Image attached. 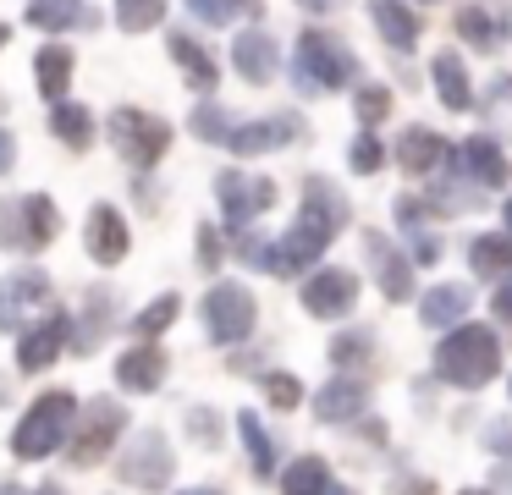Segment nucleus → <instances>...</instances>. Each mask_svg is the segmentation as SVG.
Returning a JSON list of instances; mask_svg holds the SVG:
<instances>
[{"label": "nucleus", "instance_id": "obj_1", "mask_svg": "<svg viewBox=\"0 0 512 495\" xmlns=\"http://www.w3.org/2000/svg\"><path fill=\"white\" fill-rule=\"evenodd\" d=\"M342 220H347V198L336 193L331 182L309 176V182H303V209H298V220H292V226L281 231L276 242H270L265 275H303L309 264H320L325 248L336 242V231H342Z\"/></svg>", "mask_w": 512, "mask_h": 495}, {"label": "nucleus", "instance_id": "obj_2", "mask_svg": "<svg viewBox=\"0 0 512 495\" xmlns=\"http://www.w3.org/2000/svg\"><path fill=\"white\" fill-rule=\"evenodd\" d=\"M430 369H435V380L457 385V391H479V385H490V380H496V369H501L496 325H474V319L452 325L441 336V347H435Z\"/></svg>", "mask_w": 512, "mask_h": 495}, {"label": "nucleus", "instance_id": "obj_3", "mask_svg": "<svg viewBox=\"0 0 512 495\" xmlns=\"http://www.w3.org/2000/svg\"><path fill=\"white\" fill-rule=\"evenodd\" d=\"M72 429H78V396L72 391L34 396V407L23 413V424H17V435H12V457H23V462L56 457L72 440Z\"/></svg>", "mask_w": 512, "mask_h": 495}, {"label": "nucleus", "instance_id": "obj_4", "mask_svg": "<svg viewBox=\"0 0 512 495\" xmlns=\"http://www.w3.org/2000/svg\"><path fill=\"white\" fill-rule=\"evenodd\" d=\"M292 77H298L303 94H331V88L358 83V61H353V50H347L342 39L309 28L298 39V55H292Z\"/></svg>", "mask_w": 512, "mask_h": 495}, {"label": "nucleus", "instance_id": "obj_5", "mask_svg": "<svg viewBox=\"0 0 512 495\" xmlns=\"http://www.w3.org/2000/svg\"><path fill=\"white\" fill-rule=\"evenodd\" d=\"M254 325H259V303H254V292H248L243 281H215L210 292H204V330H210L215 347L248 341Z\"/></svg>", "mask_w": 512, "mask_h": 495}, {"label": "nucleus", "instance_id": "obj_6", "mask_svg": "<svg viewBox=\"0 0 512 495\" xmlns=\"http://www.w3.org/2000/svg\"><path fill=\"white\" fill-rule=\"evenodd\" d=\"M122 429H127V407L111 402V396H100V402H89L78 413V429H72V440H67V457L78 462V468H94V462L111 457V446L122 440Z\"/></svg>", "mask_w": 512, "mask_h": 495}, {"label": "nucleus", "instance_id": "obj_7", "mask_svg": "<svg viewBox=\"0 0 512 495\" xmlns=\"http://www.w3.org/2000/svg\"><path fill=\"white\" fill-rule=\"evenodd\" d=\"M111 143H116V154H122L133 171H149V165L160 160V154L171 149V127L160 116H149V110H133V105H122L111 116Z\"/></svg>", "mask_w": 512, "mask_h": 495}, {"label": "nucleus", "instance_id": "obj_8", "mask_svg": "<svg viewBox=\"0 0 512 495\" xmlns=\"http://www.w3.org/2000/svg\"><path fill=\"white\" fill-rule=\"evenodd\" d=\"M215 204H221V215L232 231H248L270 204H276V182H270V176H254V171H221L215 176Z\"/></svg>", "mask_w": 512, "mask_h": 495}, {"label": "nucleus", "instance_id": "obj_9", "mask_svg": "<svg viewBox=\"0 0 512 495\" xmlns=\"http://www.w3.org/2000/svg\"><path fill=\"white\" fill-rule=\"evenodd\" d=\"M171 473H177V457H171V440L160 435V429H144V435L127 440V451H122V484L160 490V484H171Z\"/></svg>", "mask_w": 512, "mask_h": 495}, {"label": "nucleus", "instance_id": "obj_10", "mask_svg": "<svg viewBox=\"0 0 512 495\" xmlns=\"http://www.w3.org/2000/svg\"><path fill=\"white\" fill-rule=\"evenodd\" d=\"M67 347H72V314H67V308H50L39 325H28L23 336H17V369H23V374H45Z\"/></svg>", "mask_w": 512, "mask_h": 495}, {"label": "nucleus", "instance_id": "obj_11", "mask_svg": "<svg viewBox=\"0 0 512 495\" xmlns=\"http://www.w3.org/2000/svg\"><path fill=\"white\" fill-rule=\"evenodd\" d=\"M50 297V275L45 270H17L0 281V336H12V330H28V314H34V303H45Z\"/></svg>", "mask_w": 512, "mask_h": 495}, {"label": "nucleus", "instance_id": "obj_12", "mask_svg": "<svg viewBox=\"0 0 512 495\" xmlns=\"http://www.w3.org/2000/svg\"><path fill=\"white\" fill-rule=\"evenodd\" d=\"M303 308L314 319H347L358 308V275L353 270H314L303 281Z\"/></svg>", "mask_w": 512, "mask_h": 495}, {"label": "nucleus", "instance_id": "obj_13", "mask_svg": "<svg viewBox=\"0 0 512 495\" xmlns=\"http://www.w3.org/2000/svg\"><path fill=\"white\" fill-rule=\"evenodd\" d=\"M303 138V121L298 116H259V121H237L226 149L254 160V154H270V149H287V143Z\"/></svg>", "mask_w": 512, "mask_h": 495}, {"label": "nucleus", "instance_id": "obj_14", "mask_svg": "<svg viewBox=\"0 0 512 495\" xmlns=\"http://www.w3.org/2000/svg\"><path fill=\"white\" fill-rule=\"evenodd\" d=\"M369 413V385L358 374H331V380L314 391V418L320 424H353Z\"/></svg>", "mask_w": 512, "mask_h": 495}, {"label": "nucleus", "instance_id": "obj_15", "mask_svg": "<svg viewBox=\"0 0 512 495\" xmlns=\"http://www.w3.org/2000/svg\"><path fill=\"white\" fill-rule=\"evenodd\" d=\"M83 242H89L94 264H122L127 248H133V231H127V220H122V209H116V204H94Z\"/></svg>", "mask_w": 512, "mask_h": 495}, {"label": "nucleus", "instance_id": "obj_16", "mask_svg": "<svg viewBox=\"0 0 512 495\" xmlns=\"http://www.w3.org/2000/svg\"><path fill=\"white\" fill-rule=\"evenodd\" d=\"M166 352L155 347V341H138V347H127L122 358H116V385L122 391H133V396H149V391H160L166 385Z\"/></svg>", "mask_w": 512, "mask_h": 495}, {"label": "nucleus", "instance_id": "obj_17", "mask_svg": "<svg viewBox=\"0 0 512 495\" xmlns=\"http://www.w3.org/2000/svg\"><path fill=\"white\" fill-rule=\"evenodd\" d=\"M364 253L375 259L369 270H375L380 292H386L391 303H408V292H413V264H408V253H397L386 237H380V231H364Z\"/></svg>", "mask_w": 512, "mask_h": 495}, {"label": "nucleus", "instance_id": "obj_18", "mask_svg": "<svg viewBox=\"0 0 512 495\" xmlns=\"http://www.w3.org/2000/svg\"><path fill=\"white\" fill-rule=\"evenodd\" d=\"M232 66H237V77H248V83H270L276 66H281L276 39H270L265 28H243L232 39Z\"/></svg>", "mask_w": 512, "mask_h": 495}, {"label": "nucleus", "instance_id": "obj_19", "mask_svg": "<svg viewBox=\"0 0 512 495\" xmlns=\"http://www.w3.org/2000/svg\"><path fill=\"white\" fill-rule=\"evenodd\" d=\"M468 308H474V292H468L463 281H441V286H430V292L419 297V319H424L430 330H452V325H463Z\"/></svg>", "mask_w": 512, "mask_h": 495}, {"label": "nucleus", "instance_id": "obj_20", "mask_svg": "<svg viewBox=\"0 0 512 495\" xmlns=\"http://www.w3.org/2000/svg\"><path fill=\"white\" fill-rule=\"evenodd\" d=\"M276 484H281V495H353L347 484H336V473L325 457H292Z\"/></svg>", "mask_w": 512, "mask_h": 495}, {"label": "nucleus", "instance_id": "obj_21", "mask_svg": "<svg viewBox=\"0 0 512 495\" xmlns=\"http://www.w3.org/2000/svg\"><path fill=\"white\" fill-rule=\"evenodd\" d=\"M430 77H435V99H441L446 110H474V83H468V66H463V55L457 50H441L430 61Z\"/></svg>", "mask_w": 512, "mask_h": 495}, {"label": "nucleus", "instance_id": "obj_22", "mask_svg": "<svg viewBox=\"0 0 512 495\" xmlns=\"http://www.w3.org/2000/svg\"><path fill=\"white\" fill-rule=\"evenodd\" d=\"M166 50H171V61L182 66V72H188V88H199V94H210L215 83H221V66L210 61V50H204L199 39H193V33H166Z\"/></svg>", "mask_w": 512, "mask_h": 495}, {"label": "nucleus", "instance_id": "obj_23", "mask_svg": "<svg viewBox=\"0 0 512 495\" xmlns=\"http://www.w3.org/2000/svg\"><path fill=\"white\" fill-rule=\"evenodd\" d=\"M446 154H452V149H446V138H441V132H430V127H408L397 138V160H402V171H408V176H430L435 165H446Z\"/></svg>", "mask_w": 512, "mask_h": 495}, {"label": "nucleus", "instance_id": "obj_24", "mask_svg": "<svg viewBox=\"0 0 512 495\" xmlns=\"http://www.w3.org/2000/svg\"><path fill=\"white\" fill-rule=\"evenodd\" d=\"M457 160H463V176L479 182V187H507V176H512L507 154H501L490 138H468L463 149H457Z\"/></svg>", "mask_w": 512, "mask_h": 495}, {"label": "nucleus", "instance_id": "obj_25", "mask_svg": "<svg viewBox=\"0 0 512 495\" xmlns=\"http://www.w3.org/2000/svg\"><path fill=\"white\" fill-rule=\"evenodd\" d=\"M468 264L479 281H507L512 275V231H479L468 242Z\"/></svg>", "mask_w": 512, "mask_h": 495}, {"label": "nucleus", "instance_id": "obj_26", "mask_svg": "<svg viewBox=\"0 0 512 495\" xmlns=\"http://www.w3.org/2000/svg\"><path fill=\"white\" fill-rule=\"evenodd\" d=\"M369 17H375L380 39H386L391 50L408 55L413 44H419V17L408 11V0H369Z\"/></svg>", "mask_w": 512, "mask_h": 495}, {"label": "nucleus", "instance_id": "obj_27", "mask_svg": "<svg viewBox=\"0 0 512 495\" xmlns=\"http://www.w3.org/2000/svg\"><path fill=\"white\" fill-rule=\"evenodd\" d=\"M56 231H61L56 198H50V193H28L23 198V253L50 248V242H56Z\"/></svg>", "mask_w": 512, "mask_h": 495}, {"label": "nucleus", "instance_id": "obj_28", "mask_svg": "<svg viewBox=\"0 0 512 495\" xmlns=\"http://www.w3.org/2000/svg\"><path fill=\"white\" fill-rule=\"evenodd\" d=\"M111 303L116 297L105 292V286H94V292L83 297V325H72V352H78V358L105 341V330H111Z\"/></svg>", "mask_w": 512, "mask_h": 495}, {"label": "nucleus", "instance_id": "obj_29", "mask_svg": "<svg viewBox=\"0 0 512 495\" xmlns=\"http://www.w3.org/2000/svg\"><path fill=\"white\" fill-rule=\"evenodd\" d=\"M237 435H243V446H248V468H254L259 479H270V473H276V440H270L265 418H259L254 407L237 413Z\"/></svg>", "mask_w": 512, "mask_h": 495}, {"label": "nucleus", "instance_id": "obj_30", "mask_svg": "<svg viewBox=\"0 0 512 495\" xmlns=\"http://www.w3.org/2000/svg\"><path fill=\"white\" fill-rule=\"evenodd\" d=\"M28 22L45 33H67V28H83L89 17V6L83 0H28Z\"/></svg>", "mask_w": 512, "mask_h": 495}, {"label": "nucleus", "instance_id": "obj_31", "mask_svg": "<svg viewBox=\"0 0 512 495\" xmlns=\"http://www.w3.org/2000/svg\"><path fill=\"white\" fill-rule=\"evenodd\" d=\"M50 132H56L67 149H89V143H94V116H89V105L56 99V110H50Z\"/></svg>", "mask_w": 512, "mask_h": 495}, {"label": "nucleus", "instance_id": "obj_32", "mask_svg": "<svg viewBox=\"0 0 512 495\" xmlns=\"http://www.w3.org/2000/svg\"><path fill=\"white\" fill-rule=\"evenodd\" d=\"M34 77H39V94L45 99H61L72 83V50L67 44H45V50L34 55Z\"/></svg>", "mask_w": 512, "mask_h": 495}, {"label": "nucleus", "instance_id": "obj_33", "mask_svg": "<svg viewBox=\"0 0 512 495\" xmlns=\"http://www.w3.org/2000/svg\"><path fill=\"white\" fill-rule=\"evenodd\" d=\"M177 314H182V297H177V292H160V297H155V303H149V308H144V314H138V319H133V330H138V341H155V336H160V330H171V325H177Z\"/></svg>", "mask_w": 512, "mask_h": 495}, {"label": "nucleus", "instance_id": "obj_34", "mask_svg": "<svg viewBox=\"0 0 512 495\" xmlns=\"http://www.w3.org/2000/svg\"><path fill=\"white\" fill-rule=\"evenodd\" d=\"M166 22V0H116V28L122 33H149Z\"/></svg>", "mask_w": 512, "mask_h": 495}, {"label": "nucleus", "instance_id": "obj_35", "mask_svg": "<svg viewBox=\"0 0 512 495\" xmlns=\"http://www.w3.org/2000/svg\"><path fill=\"white\" fill-rule=\"evenodd\" d=\"M188 127L199 132L204 143H226L237 121H232V110H221L215 99H199V105H193V116H188Z\"/></svg>", "mask_w": 512, "mask_h": 495}, {"label": "nucleus", "instance_id": "obj_36", "mask_svg": "<svg viewBox=\"0 0 512 495\" xmlns=\"http://www.w3.org/2000/svg\"><path fill=\"white\" fill-rule=\"evenodd\" d=\"M369 347H375V336H369V330H342V336H336L325 352H331L336 369H353V363L369 358Z\"/></svg>", "mask_w": 512, "mask_h": 495}, {"label": "nucleus", "instance_id": "obj_37", "mask_svg": "<svg viewBox=\"0 0 512 495\" xmlns=\"http://www.w3.org/2000/svg\"><path fill=\"white\" fill-rule=\"evenodd\" d=\"M353 110H358V121L364 127H375V121H386L391 116V88H380V83H364L353 94Z\"/></svg>", "mask_w": 512, "mask_h": 495}, {"label": "nucleus", "instance_id": "obj_38", "mask_svg": "<svg viewBox=\"0 0 512 495\" xmlns=\"http://www.w3.org/2000/svg\"><path fill=\"white\" fill-rule=\"evenodd\" d=\"M380 160H386V149H380V138L364 127V132L353 138V149H347V165H353L358 176H369V171H380Z\"/></svg>", "mask_w": 512, "mask_h": 495}, {"label": "nucleus", "instance_id": "obj_39", "mask_svg": "<svg viewBox=\"0 0 512 495\" xmlns=\"http://www.w3.org/2000/svg\"><path fill=\"white\" fill-rule=\"evenodd\" d=\"M265 396L281 407V413H287V407L303 402V380H298V374H287V369H270L265 374Z\"/></svg>", "mask_w": 512, "mask_h": 495}, {"label": "nucleus", "instance_id": "obj_40", "mask_svg": "<svg viewBox=\"0 0 512 495\" xmlns=\"http://www.w3.org/2000/svg\"><path fill=\"white\" fill-rule=\"evenodd\" d=\"M188 435L215 451L221 446V413H215V407H188Z\"/></svg>", "mask_w": 512, "mask_h": 495}, {"label": "nucleus", "instance_id": "obj_41", "mask_svg": "<svg viewBox=\"0 0 512 495\" xmlns=\"http://www.w3.org/2000/svg\"><path fill=\"white\" fill-rule=\"evenodd\" d=\"M457 28H463L468 44H479V50H496V22H490L485 11H457Z\"/></svg>", "mask_w": 512, "mask_h": 495}, {"label": "nucleus", "instance_id": "obj_42", "mask_svg": "<svg viewBox=\"0 0 512 495\" xmlns=\"http://www.w3.org/2000/svg\"><path fill=\"white\" fill-rule=\"evenodd\" d=\"M0 248H23V198L0 204Z\"/></svg>", "mask_w": 512, "mask_h": 495}, {"label": "nucleus", "instance_id": "obj_43", "mask_svg": "<svg viewBox=\"0 0 512 495\" xmlns=\"http://www.w3.org/2000/svg\"><path fill=\"white\" fill-rule=\"evenodd\" d=\"M188 11H193L199 22H210V28L232 22V0H188Z\"/></svg>", "mask_w": 512, "mask_h": 495}, {"label": "nucleus", "instance_id": "obj_44", "mask_svg": "<svg viewBox=\"0 0 512 495\" xmlns=\"http://www.w3.org/2000/svg\"><path fill=\"white\" fill-rule=\"evenodd\" d=\"M199 264L204 270H221V237H215V226H199Z\"/></svg>", "mask_w": 512, "mask_h": 495}, {"label": "nucleus", "instance_id": "obj_45", "mask_svg": "<svg viewBox=\"0 0 512 495\" xmlns=\"http://www.w3.org/2000/svg\"><path fill=\"white\" fill-rule=\"evenodd\" d=\"M490 308H496L501 325H512V275H507V281H496V297H490Z\"/></svg>", "mask_w": 512, "mask_h": 495}, {"label": "nucleus", "instance_id": "obj_46", "mask_svg": "<svg viewBox=\"0 0 512 495\" xmlns=\"http://www.w3.org/2000/svg\"><path fill=\"white\" fill-rule=\"evenodd\" d=\"M485 446L501 451V457H512V424H490L485 429Z\"/></svg>", "mask_w": 512, "mask_h": 495}, {"label": "nucleus", "instance_id": "obj_47", "mask_svg": "<svg viewBox=\"0 0 512 495\" xmlns=\"http://www.w3.org/2000/svg\"><path fill=\"white\" fill-rule=\"evenodd\" d=\"M386 495H435V484L430 479H397Z\"/></svg>", "mask_w": 512, "mask_h": 495}, {"label": "nucleus", "instance_id": "obj_48", "mask_svg": "<svg viewBox=\"0 0 512 495\" xmlns=\"http://www.w3.org/2000/svg\"><path fill=\"white\" fill-rule=\"evenodd\" d=\"M12 160H17V143H12V132L0 127V176L12 171Z\"/></svg>", "mask_w": 512, "mask_h": 495}, {"label": "nucleus", "instance_id": "obj_49", "mask_svg": "<svg viewBox=\"0 0 512 495\" xmlns=\"http://www.w3.org/2000/svg\"><path fill=\"white\" fill-rule=\"evenodd\" d=\"M265 11V0H232V17H259Z\"/></svg>", "mask_w": 512, "mask_h": 495}, {"label": "nucleus", "instance_id": "obj_50", "mask_svg": "<svg viewBox=\"0 0 512 495\" xmlns=\"http://www.w3.org/2000/svg\"><path fill=\"white\" fill-rule=\"evenodd\" d=\"M177 495H226V490H215V484H193V490H177Z\"/></svg>", "mask_w": 512, "mask_h": 495}, {"label": "nucleus", "instance_id": "obj_51", "mask_svg": "<svg viewBox=\"0 0 512 495\" xmlns=\"http://www.w3.org/2000/svg\"><path fill=\"white\" fill-rule=\"evenodd\" d=\"M298 6H309V11H331L336 0H298Z\"/></svg>", "mask_w": 512, "mask_h": 495}, {"label": "nucleus", "instance_id": "obj_52", "mask_svg": "<svg viewBox=\"0 0 512 495\" xmlns=\"http://www.w3.org/2000/svg\"><path fill=\"white\" fill-rule=\"evenodd\" d=\"M34 495H67V490H61V484H39Z\"/></svg>", "mask_w": 512, "mask_h": 495}, {"label": "nucleus", "instance_id": "obj_53", "mask_svg": "<svg viewBox=\"0 0 512 495\" xmlns=\"http://www.w3.org/2000/svg\"><path fill=\"white\" fill-rule=\"evenodd\" d=\"M501 220H507V231H512V193H507V204H501Z\"/></svg>", "mask_w": 512, "mask_h": 495}, {"label": "nucleus", "instance_id": "obj_54", "mask_svg": "<svg viewBox=\"0 0 512 495\" xmlns=\"http://www.w3.org/2000/svg\"><path fill=\"white\" fill-rule=\"evenodd\" d=\"M0 495H23V490H17V484H0Z\"/></svg>", "mask_w": 512, "mask_h": 495}, {"label": "nucleus", "instance_id": "obj_55", "mask_svg": "<svg viewBox=\"0 0 512 495\" xmlns=\"http://www.w3.org/2000/svg\"><path fill=\"white\" fill-rule=\"evenodd\" d=\"M463 495H496V484H490V490H463Z\"/></svg>", "mask_w": 512, "mask_h": 495}, {"label": "nucleus", "instance_id": "obj_56", "mask_svg": "<svg viewBox=\"0 0 512 495\" xmlns=\"http://www.w3.org/2000/svg\"><path fill=\"white\" fill-rule=\"evenodd\" d=\"M0 44H6V22H0Z\"/></svg>", "mask_w": 512, "mask_h": 495}, {"label": "nucleus", "instance_id": "obj_57", "mask_svg": "<svg viewBox=\"0 0 512 495\" xmlns=\"http://www.w3.org/2000/svg\"><path fill=\"white\" fill-rule=\"evenodd\" d=\"M507 396H512V380H507Z\"/></svg>", "mask_w": 512, "mask_h": 495}]
</instances>
